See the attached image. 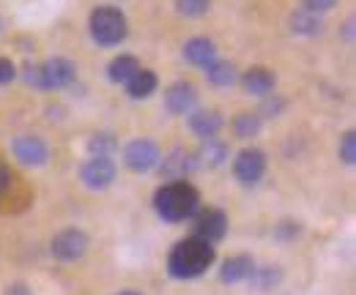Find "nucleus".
I'll use <instances>...</instances> for the list:
<instances>
[{
    "label": "nucleus",
    "mask_w": 356,
    "mask_h": 295,
    "mask_svg": "<svg viewBox=\"0 0 356 295\" xmlns=\"http://www.w3.org/2000/svg\"><path fill=\"white\" fill-rule=\"evenodd\" d=\"M156 167L162 172V178H168V180H181V178H186L192 169L197 167V162H195V153L176 148V151H170V153L165 156V162H159Z\"/></svg>",
    "instance_id": "f8f14e48"
},
{
    "label": "nucleus",
    "mask_w": 356,
    "mask_h": 295,
    "mask_svg": "<svg viewBox=\"0 0 356 295\" xmlns=\"http://www.w3.org/2000/svg\"><path fill=\"white\" fill-rule=\"evenodd\" d=\"M280 279H282V271H280V268H271V265L258 268V265H255V271L250 273L247 282H250L255 290H271L274 285H280Z\"/></svg>",
    "instance_id": "5701e85b"
},
{
    "label": "nucleus",
    "mask_w": 356,
    "mask_h": 295,
    "mask_svg": "<svg viewBox=\"0 0 356 295\" xmlns=\"http://www.w3.org/2000/svg\"><path fill=\"white\" fill-rule=\"evenodd\" d=\"M302 3H305V8H310V11H318V14H323V11L334 8V3H337V0H302Z\"/></svg>",
    "instance_id": "c756f323"
},
{
    "label": "nucleus",
    "mask_w": 356,
    "mask_h": 295,
    "mask_svg": "<svg viewBox=\"0 0 356 295\" xmlns=\"http://www.w3.org/2000/svg\"><path fill=\"white\" fill-rule=\"evenodd\" d=\"M90 156H113L118 151V142L113 134H93L88 140Z\"/></svg>",
    "instance_id": "b1692460"
},
{
    "label": "nucleus",
    "mask_w": 356,
    "mask_h": 295,
    "mask_svg": "<svg viewBox=\"0 0 356 295\" xmlns=\"http://www.w3.org/2000/svg\"><path fill=\"white\" fill-rule=\"evenodd\" d=\"M252 271H255V260L250 254H233L222 262L220 279L225 285H238V282H247Z\"/></svg>",
    "instance_id": "4468645a"
},
{
    "label": "nucleus",
    "mask_w": 356,
    "mask_h": 295,
    "mask_svg": "<svg viewBox=\"0 0 356 295\" xmlns=\"http://www.w3.org/2000/svg\"><path fill=\"white\" fill-rule=\"evenodd\" d=\"M222 126H225V118L220 110H197V112L189 115V128H192V134H197L200 140L217 137Z\"/></svg>",
    "instance_id": "2eb2a0df"
},
{
    "label": "nucleus",
    "mask_w": 356,
    "mask_h": 295,
    "mask_svg": "<svg viewBox=\"0 0 356 295\" xmlns=\"http://www.w3.org/2000/svg\"><path fill=\"white\" fill-rule=\"evenodd\" d=\"M274 235H277L280 241H291V238H296V235H299V224H291V221H282L280 227H274Z\"/></svg>",
    "instance_id": "cd10ccee"
},
{
    "label": "nucleus",
    "mask_w": 356,
    "mask_h": 295,
    "mask_svg": "<svg viewBox=\"0 0 356 295\" xmlns=\"http://www.w3.org/2000/svg\"><path fill=\"white\" fill-rule=\"evenodd\" d=\"M206 80H209L211 85H217V87H227V85L236 83V66L217 58L214 63L206 66Z\"/></svg>",
    "instance_id": "412c9836"
},
{
    "label": "nucleus",
    "mask_w": 356,
    "mask_h": 295,
    "mask_svg": "<svg viewBox=\"0 0 356 295\" xmlns=\"http://www.w3.org/2000/svg\"><path fill=\"white\" fill-rule=\"evenodd\" d=\"M192 219H195V235L209 244L222 241L227 233V216L220 208H200Z\"/></svg>",
    "instance_id": "9d476101"
},
{
    "label": "nucleus",
    "mask_w": 356,
    "mask_h": 295,
    "mask_svg": "<svg viewBox=\"0 0 356 295\" xmlns=\"http://www.w3.org/2000/svg\"><path fill=\"white\" fill-rule=\"evenodd\" d=\"M39 74H42V90H60L74 83L77 66L69 58H49L39 66Z\"/></svg>",
    "instance_id": "6e6552de"
},
{
    "label": "nucleus",
    "mask_w": 356,
    "mask_h": 295,
    "mask_svg": "<svg viewBox=\"0 0 356 295\" xmlns=\"http://www.w3.org/2000/svg\"><path fill=\"white\" fill-rule=\"evenodd\" d=\"M337 151H340V162L348 165V167H354L356 165V131H346V134H343Z\"/></svg>",
    "instance_id": "a878e982"
},
{
    "label": "nucleus",
    "mask_w": 356,
    "mask_h": 295,
    "mask_svg": "<svg viewBox=\"0 0 356 295\" xmlns=\"http://www.w3.org/2000/svg\"><path fill=\"white\" fill-rule=\"evenodd\" d=\"M241 85H244V90L252 93V96H268V93L274 90V85H277V77H274V71H268L264 66H255V69H250V71L241 77Z\"/></svg>",
    "instance_id": "a211bd4d"
},
{
    "label": "nucleus",
    "mask_w": 356,
    "mask_h": 295,
    "mask_svg": "<svg viewBox=\"0 0 356 295\" xmlns=\"http://www.w3.org/2000/svg\"><path fill=\"white\" fill-rule=\"evenodd\" d=\"M124 165L132 172H148L159 165V148L148 137H137L124 148Z\"/></svg>",
    "instance_id": "423d86ee"
},
{
    "label": "nucleus",
    "mask_w": 356,
    "mask_h": 295,
    "mask_svg": "<svg viewBox=\"0 0 356 295\" xmlns=\"http://www.w3.org/2000/svg\"><path fill=\"white\" fill-rule=\"evenodd\" d=\"M17 77V66L8 58H0V85H8Z\"/></svg>",
    "instance_id": "c85d7f7f"
},
{
    "label": "nucleus",
    "mask_w": 356,
    "mask_h": 295,
    "mask_svg": "<svg viewBox=\"0 0 356 295\" xmlns=\"http://www.w3.org/2000/svg\"><path fill=\"white\" fill-rule=\"evenodd\" d=\"M184 58H186L192 66L206 69L209 63H214V60H217V44L211 42V39L195 36V39H189V42L184 44Z\"/></svg>",
    "instance_id": "dca6fc26"
},
{
    "label": "nucleus",
    "mask_w": 356,
    "mask_h": 295,
    "mask_svg": "<svg viewBox=\"0 0 356 295\" xmlns=\"http://www.w3.org/2000/svg\"><path fill=\"white\" fill-rule=\"evenodd\" d=\"M288 25L296 36H321L323 31V19L318 11H310V8H296L291 17H288Z\"/></svg>",
    "instance_id": "f3484780"
},
{
    "label": "nucleus",
    "mask_w": 356,
    "mask_h": 295,
    "mask_svg": "<svg viewBox=\"0 0 356 295\" xmlns=\"http://www.w3.org/2000/svg\"><path fill=\"white\" fill-rule=\"evenodd\" d=\"M118 295H143V293H137V290H121Z\"/></svg>",
    "instance_id": "72a5a7b5"
},
{
    "label": "nucleus",
    "mask_w": 356,
    "mask_h": 295,
    "mask_svg": "<svg viewBox=\"0 0 356 295\" xmlns=\"http://www.w3.org/2000/svg\"><path fill=\"white\" fill-rule=\"evenodd\" d=\"M176 8L181 17H189V19H195V17H203V14H209V8H211V0H176Z\"/></svg>",
    "instance_id": "393cba45"
},
{
    "label": "nucleus",
    "mask_w": 356,
    "mask_h": 295,
    "mask_svg": "<svg viewBox=\"0 0 356 295\" xmlns=\"http://www.w3.org/2000/svg\"><path fill=\"white\" fill-rule=\"evenodd\" d=\"M264 172H266V153L264 151L244 148V151L236 153V159H233V175H236L238 183L252 186V183H258L264 178Z\"/></svg>",
    "instance_id": "39448f33"
},
{
    "label": "nucleus",
    "mask_w": 356,
    "mask_h": 295,
    "mask_svg": "<svg viewBox=\"0 0 356 295\" xmlns=\"http://www.w3.org/2000/svg\"><path fill=\"white\" fill-rule=\"evenodd\" d=\"M285 110V101L282 99H271V96H264V104H261V118H277L280 112Z\"/></svg>",
    "instance_id": "bb28decb"
},
{
    "label": "nucleus",
    "mask_w": 356,
    "mask_h": 295,
    "mask_svg": "<svg viewBox=\"0 0 356 295\" xmlns=\"http://www.w3.org/2000/svg\"><path fill=\"white\" fill-rule=\"evenodd\" d=\"M343 36H346L348 42L354 39V19H348V22H346V28H343Z\"/></svg>",
    "instance_id": "473e14b6"
},
{
    "label": "nucleus",
    "mask_w": 356,
    "mask_h": 295,
    "mask_svg": "<svg viewBox=\"0 0 356 295\" xmlns=\"http://www.w3.org/2000/svg\"><path fill=\"white\" fill-rule=\"evenodd\" d=\"M88 246H90L88 235H86L83 230H77V227H66V230H60V233L52 238V254H55L58 260H63V262L80 260L83 254L88 252Z\"/></svg>",
    "instance_id": "0eeeda50"
},
{
    "label": "nucleus",
    "mask_w": 356,
    "mask_h": 295,
    "mask_svg": "<svg viewBox=\"0 0 356 295\" xmlns=\"http://www.w3.org/2000/svg\"><path fill=\"white\" fill-rule=\"evenodd\" d=\"M154 208L165 221L178 224V221H186V219H192L195 213L200 211V194H197V189L192 183H186V178L170 180V183L156 189Z\"/></svg>",
    "instance_id": "f03ea898"
},
{
    "label": "nucleus",
    "mask_w": 356,
    "mask_h": 295,
    "mask_svg": "<svg viewBox=\"0 0 356 295\" xmlns=\"http://www.w3.org/2000/svg\"><path fill=\"white\" fill-rule=\"evenodd\" d=\"M140 69V63H137V58L132 55H118V58H113L110 60V66H107V77L113 80V83L118 85H127L132 80V74Z\"/></svg>",
    "instance_id": "aec40b11"
},
{
    "label": "nucleus",
    "mask_w": 356,
    "mask_h": 295,
    "mask_svg": "<svg viewBox=\"0 0 356 295\" xmlns=\"http://www.w3.org/2000/svg\"><path fill=\"white\" fill-rule=\"evenodd\" d=\"M195 101H197V90H195L192 83L178 80V83H173L165 90V107L173 115H189L192 107H195Z\"/></svg>",
    "instance_id": "9b49d317"
},
{
    "label": "nucleus",
    "mask_w": 356,
    "mask_h": 295,
    "mask_svg": "<svg viewBox=\"0 0 356 295\" xmlns=\"http://www.w3.org/2000/svg\"><path fill=\"white\" fill-rule=\"evenodd\" d=\"M8 295H31V290H28L25 285H11V287H8Z\"/></svg>",
    "instance_id": "2f4dec72"
},
{
    "label": "nucleus",
    "mask_w": 356,
    "mask_h": 295,
    "mask_svg": "<svg viewBox=\"0 0 356 295\" xmlns=\"http://www.w3.org/2000/svg\"><path fill=\"white\" fill-rule=\"evenodd\" d=\"M8 189H11V169L0 162V194L8 192Z\"/></svg>",
    "instance_id": "7c9ffc66"
},
{
    "label": "nucleus",
    "mask_w": 356,
    "mask_h": 295,
    "mask_svg": "<svg viewBox=\"0 0 356 295\" xmlns=\"http://www.w3.org/2000/svg\"><path fill=\"white\" fill-rule=\"evenodd\" d=\"M156 85H159V80H156V74L151 69H137L132 74V80L124 85V87H127V93L132 99H148L156 90Z\"/></svg>",
    "instance_id": "6ab92c4d"
},
{
    "label": "nucleus",
    "mask_w": 356,
    "mask_h": 295,
    "mask_svg": "<svg viewBox=\"0 0 356 295\" xmlns=\"http://www.w3.org/2000/svg\"><path fill=\"white\" fill-rule=\"evenodd\" d=\"M115 175H118V169H115L113 156H90L88 162L80 167V180L86 183V189H90V192L110 189Z\"/></svg>",
    "instance_id": "20e7f679"
},
{
    "label": "nucleus",
    "mask_w": 356,
    "mask_h": 295,
    "mask_svg": "<svg viewBox=\"0 0 356 295\" xmlns=\"http://www.w3.org/2000/svg\"><path fill=\"white\" fill-rule=\"evenodd\" d=\"M11 151H14L17 162L25 165V167H44L47 159H49V148L44 145V140L42 137H33V134L14 137Z\"/></svg>",
    "instance_id": "1a4fd4ad"
},
{
    "label": "nucleus",
    "mask_w": 356,
    "mask_h": 295,
    "mask_svg": "<svg viewBox=\"0 0 356 295\" xmlns=\"http://www.w3.org/2000/svg\"><path fill=\"white\" fill-rule=\"evenodd\" d=\"M217 260V249L214 244L192 235V238H184L178 241L176 246L168 254V273L173 279H197L203 276Z\"/></svg>",
    "instance_id": "f257e3e1"
},
{
    "label": "nucleus",
    "mask_w": 356,
    "mask_h": 295,
    "mask_svg": "<svg viewBox=\"0 0 356 295\" xmlns=\"http://www.w3.org/2000/svg\"><path fill=\"white\" fill-rule=\"evenodd\" d=\"M227 156H230V145H227L225 140L206 137V140L200 142L197 153H195V162H200L203 167H209V169H217L227 162Z\"/></svg>",
    "instance_id": "ddd939ff"
},
{
    "label": "nucleus",
    "mask_w": 356,
    "mask_h": 295,
    "mask_svg": "<svg viewBox=\"0 0 356 295\" xmlns=\"http://www.w3.org/2000/svg\"><path fill=\"white\" fill-rule=\"evenodd\" d=\"M233 134L238 137V140H252L258 131H261V126H264V118L258 115V112H241V115H236L233 118Z\"/></svg>",
    "instance_id": "4be33fe9"
},
{
    "label": "nucleus",
    "mask_w": 356,
    "mask_h": 295,
    "mask_svg": "<svg viewBox=\"0 0 356 295\" xmlns=\"http://www.w3.org/2000/svg\"><path fill=\"white\" fill-rule=\"evenodd\" d=\"M88 28L93 42L99 47H115L129 33V22H127L124 11L115 6H96L88 17Z\"/></svg>",
    "instance_id": "7ed1b4c3"
}]
</instances>
